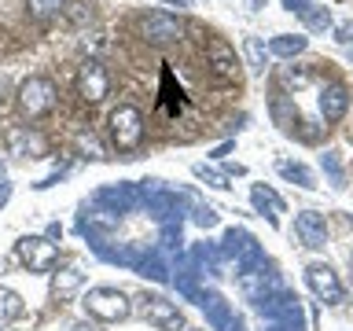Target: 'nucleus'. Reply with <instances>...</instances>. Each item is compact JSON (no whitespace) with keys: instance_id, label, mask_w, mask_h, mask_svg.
I'll return each mask as SVG.
<instances>
[{"instance_id":"nucleus-1","label":"nucleus","mask_w":353,"mask_h":331,"mask_svg":"<svg viewBox=\"0 0 353 331\" xmlns=\"http://www.w3.org/2000/svg\"><path fill=\"white\" fill-rule=\"evenodd\" d=\"M132 309H137V313L148 320V324L162 328V331H184V313H181V305H176L173 298L159 294V291H143V294H137Z\"/></svg>"},{"instance_id":"nucleus-2","label":"nucleus","mask_w":353,"mask_h":331,"mask_svg":"<svg viewBox=\"0 0 353 331\" xmlns=\"http://www.w3.org/2000/svg\"><path fill=\"white\" fill-rule=\"evenodd\" d=\"M85 313L103 320V324H118V320H125L132 313V302L118 291V287H92V291L85 294Z\"/></svg>"},{"instance_id":"nucleus-3","label":"nucleus","mask_w":353,"mask_h":331,"mask_svg":"<svg viewBox=\"0 0 353 331\" xmlns=\"http://www.w3.org/2000/svg\"><path fill=\"white\" fill-rule=\"evenodd\" d=\"M110 140H114L118 151H137L143 140V114L140 107L121 103L110 110Z\"/></svg>"},{"instance_id":"nucleus-4","label":"nucleus","mask_w":353,"mask_h":331,"mask_svg":"<svg viewBox=\"0 0 353 331\" xmlns=\"http://www.w3.org/2000/svg\"><path fill=\"white\" fill-rule=\"evenodd\" d=\"M19 107H22V114H26V118L52 114V107H55V85L48 81V77H41V74L26 77V81L19 85Z\"/></svg>"},{"instance_id":"nucleus-5","label":"nucleus","mask_w":353,"mask_h":331,"mask_svg":"<svg viewBox=\"0 0 353 331\" xmlns=\"http://www.w3.org/2000/svg\"><path fill=\"white\" fill-rule=\"evenodd\" d=\"M15 254L30 272H52L59 265V247L48 236H22L15 243Z\"/></svg>"},{"instance_id":"nucleus-6","label":"nucleus","mask_w":353,"mask_h":331,"mask_svg":"<svg viewBox=\"0 0 353 331\" xmlns=\"http://www.w3.org/2000/svg\"><path fill=\"white\" fill-rule=\"evenodd\" d=\"M140 37L151 48H165V44H176L184 37V22L176 15H170V11H148L140 19Z\"/></svg>"},{"instance_id":"nucleus-7","label":"nucleus","mask_w":353,"mask_h":331,"mask_svg":"<svg viewBox=\"0 0 353 331\" xmlns=\"http://www.w3.org/2000/svg\"><path fill=\"white\" fill-rule=\"evenodd\" d=\"M221 254H225V258H236V269H239V272H247V269H258V265H265L258 239H254L250 232H243V228H228V232H225Z\"/></svg>"},{"instance_id":"nucleus-8","label":"nucleus","mask_w":353,"mask_h":331,"mask_svg":"<svg viewBox=\"0 0 353 331\" xmlns=\"http://www.w3.org/2000/svg\"><path fill=\"white\" fill-rule=\"evenodd\" d=\"M110 92V77L103 70V63L99 59H85L77 66V96L85 99V103H99Z\"/></svg>"},{"instance_id":"nucleus-9","label":"nucleus","mask_w":353,"mask_h":331,"mask_svg":"<svg viewBox=\"0 0 353 331\" xmlns=\"http://www.w3.org/2000/svg\"><path fill=\"white\" fill-rule=\"evenodd\" d=\"M305 283L320 302H342V283H339V272L324 261H313L305 269Z\"/></svg>"},{"instance_id":"nucleus-10","label":"nucleus","mask_w":353,"mask_h":331,"mask_svg":"<svg viewBox=\"0 0 353 331\" xmlns=\"http://www.w3.org/2000/svg\"><path fill=\"white\" fill-rule=\"evenodd\" d=\"M8 151L19 154V159H44V151H48V143L37 129L30 126H11L8 129Z\"/></svg>"},{"instance_id":"nucleus-11","label":"nucleus","mask_w":353,"mask_h":331,"mask_svg":"<svg viewBox=\"0 0 353 331\" xmlns=\"http://www.w3.org/2000/svg\"><path fill=\"white\" fill-rule=\"evenodd\" d=\"M239 287H243V294H247L250 302H261V298H269V291L280 287V276H276L272 269H265V265H258V269L239 272Z\"/></svg>"},{"instance_id":"nucleus-12","label":"nucleus","mask_w":353,"mask_h":331,"mask_svg":"<svg viewBox=\"0 0 353 331\" xmlns=\"http://www.w3.org/2000/svg\"><path fill=\"white\" fill-rule=\"evenodd\" d=\"M294 232H298V239L313 250H320L327 243V221H324V214H316V210H302V214L294 217Z\"/></svg>"},{"instance_id":"nucleus-13","label":"nucleus","mask_w":353,"mask_h":331,"mask_svg":"<svg viewBox=\"0 0 353 331\" xmlns=\"http://www.w3.org/2000/svg\"><path fill=\"white\" fill-rule=\"evenodd\" d=\"M316 107H320V118H324V121H339L342 114H346V107H350L346 85H342V81H327L324 88H320Z\"/></svg>"},{"instance_id":"nucleus-14","label":"nucleus","mask_w":353,"mask_h":331,"mask_svg":"<svg viewBox=\"0 0 353 331\" xmlns=\"http://www.w3.org/2000/svg\"><path fill=\"white\" fill-rule=\"evenodd\" d=\"M206 63H210V70H214L217 77H236L239 74L236 52H232L228 41H221V37H210L206 41Z\"/></svg>"},{"instance_id":"nucleus-15","label":"nucleus","mask_w":353,"mask_h":331,"mask_svg":"<svg viewBox=\"0 0 353 331\" xmlns=\"http://www.w3.org/2000/svg\"><path fill=\"white\" fill-rule=\"evenodd\" d=\"M269 110H272V121H276L280 129H287V132H294V129H298V107H294V99L287 96L283 88H276V92H272Z\"/></svg>"},{"instance_id":"nucleus-16","label":"nucleus","mask_w":353,"mask_h":331,"mask_svg":"<svg viewBox=\"0 0 353 331\" xmlns=\"http://www.w3.org/2000/svg\"><path fill=\"white\" fill-rule=\"evenodd\" d=\"M206 309V320H210V328L214 331H232V324H236V317H232V309L225 298H217V294H203V302H199Z\"/></svg>"},{"instance_id":"nucleus-17","label":"nucleus","mask_w":353,"mask_h":331,"mask_svg":"<svg viewBox=\"0 0 353 331\" xmlns=\"http://www.w3.org/2000/svg\"><path fill=\"white\" fill-rule=\"evenodd\" d=\"M250 203H254V210L269 214V221H280V214H283V199L276 195L269 184H254L250 188Z\"/></svg>"},{"instance_id":"nucleus-18","label":"nucleus","mask_w":353,"mask_h":331,"mask_svg":"<svg viewBox=\"0 0 353 331\" xmlns=\"http://www.w3.org/2000/svg\"><path fill=\"white\" fill-rule=\"evenodd\" d=\"M305 48H309V37H302V33H276L269 41V55H280V59H294Z\"/></svg>"},{"instance_id":"nucleus-19","label":"nucleus","mask_w":353,"mask_h":331,"mask_svg":"<svg viewBox=\"0 0 353 331\" xmlns=\"http://www.w3.org/2000/svg\"><path fill=\"white\" fill-rule=\"evenodd\" d=\"M66 8H70V0H26V15L37 19V22H48L55 15H63Z\"/></svg>"},{"instance_id":"nucleus-20","label":"nucleus","mask_w":353,"mask_h":331,"mask_svg":"<svg viewBox=\"0 0 353 331\" xmlns=\"http://www.w3.org/2000/svg\"><path fill=\"white\" fill-rule=\"evenodd\" d=\"M276 170H280V177H287V181H294V184H302V188H316L313 170H309V166H302V162L280 159V162H276Z\"/></svg>"},{"instance_id":"nucleus-21","label":"nucleus","mask_w":353,"mask_h":331,"mask_svg":"<svg viewBox=\"0 0 353 331\" xmlns=\"http://www.w3.org/2000/svg\"><path fill=\"white\" fill-rule=\"evenodd\" d=\"M85 276L77 272V269H59V272H52V294L55 298H70L77 287H81Z\"/></svg>"},{"instance_id":"nucleus-22","label":"nucleus","mask_w":353,"mask_h":331,"mask_svg":"<svg viewBox=\"0 0 353 331\" xmlns=\"http://www.w3.org/2000/svg\"><path fill=\"white\" fill-rule=\"evenodd\" d=\"M22 309H26V305H22V298L11 291V287H0V328L11 324V320H19Z\"/></svg>"},{"instance_id":"nucleus-23","label":"nucleus","mask_w":353,"mask_h":331,"mask_svg":"<svg viewBox=\"0 0 353 331\" xmlns=\"http://www.w3.org/2000/svg\"><path fill=\"white\" fill-rule=\"evenodd\" d=\"M302 22H305V30H313V33H324V30H331V8L309 4V8L302 11Z\"/></svg>"},{"instance_id":"nucleus-24","label":"nucleus","mask_w":353,"mask_h":331,"mask_svg":"<svg viewBox=\"0 0 353 331\" xmlns=\"http://www.w3.org/2000/svg\"><path fill=\"white\" fill-rule=\"evenodd\" d=\"M243 52H247L250 70H265V59H269V48L261 44V37H247L243 41Z\"/></svg>"},{"instance_id":"nucleus-25","label":"nucleus","mask_w":353,"mask_h":331,"mask_svg":"<svg viewBox=\"0 0 353 331\" xmlns=\"http://www.w3.org/2000/svg\"><path fill=\"white\" fill-rule=\"evenodd\" d=\"M276 81L287 85V88H305L309 85V70H298V66H280V74H276Z\"/></svg>"},{"instance_id":"nucleus-26","label":"nucleus","mask_w":353,"mask_h":331,"mask_svg":"<svg viewBox=\"0 0 353 331\" xmlns=\"http://www.w3.org/2000/svg\"><path fill=\"white\" fill-rule=\"evenodd\" d=\"M195 177H203L206 184H214V188H228V177L225 173H217V170H210L206 162H199L195 166Z\"/></svg>"},{"instance_id":"nucleus-27","label":"nucleus","mask_w":353,"mask_h":331,"mask_svg":"<svg viewBox=\"0 0 353 331\" xmlns=\"http://www.w3.org/2000/svg\"><path fill=\"white\" fill-rule=\"evenodd\" d=\"M77 148H81L88 159H103V148H99V140L92 137V132H81V137H77Z\"/></svg>"},{"instance_id":"nucleus-28","label":"nucleus","mask_w":353,"mask_h":331,"mask_svg":"<svg viewBox=\"0 0 353 331\" xmlns=\"http://www.w3.org/2000/svg\"><path fill=\"white\" fill-rule=\"evenodd\" d=\"M335 41L346 44V48H353V19H346V22H339V26H335Z\"/></svg>"},{"instance_id":"nucleus-29","label":"nucleus","mask_w":353,"mask_h":331,"mask_svg":"<svg viewBox=\"0 0 353 331\" xmlns=\"http://www.w3.org/2000/svg\"><path fill=\"white\" fill-rule=\"evenodd\" d=\"M324 170L331 173V181H335V184H342V166H339V159H335V151L324 154Z\"/></svg>"},{"instance_id":"nucleus-30","label":"nucleus","mask_w":353,"mask_h":331,"mask_svg":"<svg viewBox=\"0 0 353 331\" xmlns=\"http://www.w3.org/2000/svg\"><path fill=\"white\" fill-rule=\"evenodd\" d=\"M195 221H199L203 228H214V225H217V214H214L210 206H199V210H195Z\"/></svg>"},{"instance_id":"nucleus-31","label":"nucleus","mask_w":353,"mask_h":331,"mask_svg":"<svg viewBox=\"0 0 353 331\" xmlns=\"http://www.w3.org/2000/svg\"><path fill=\"white\" fill-rule=\"evenodd\" d=\"M309 4H313V0H283V8H287V11H298V15H302Z\"/></svg>"},{"instance_id":"nucleus-32","label":"nucleus","mask_w":353,"mask_h":331,"mask_svg":"<svg viewBox=\"0 0 353 331\" xmlns=\"http://www.w3.org/2000/svg\"><path fill=\"white\" fill-rule=\"evenodd\" d=\"M8 199H11V184H4V181H0V210L8 206Z\"/></svg>"},{"instance_id":"nucleus-33","label":"nucleus","mask_w":353,"mask_h":331,"mask_svg":"<svg viewBox=\"0 0 353 331\" xmlns=\"http://www.w3.org/2000/svg\"><path fill=\"white\" fill-rule=\"evenodd\" d=\"M162 4H173V8H192V0H162Z\"/></svg>"},{"instance_id":"nucleus-34","label":"nucleus","mask_w":353,"mask_h":331,"mask_svg":"<svg viewBox=\"0 0 353 331\" xmlns=\"http://www.w3.org/2000/svg\"><path fill=\"white\" fill-rule=\"evenodd\" d=\"M70 331H99V328H92V324H74Z\"/></svg>"},{"instance_id":"nucleus-35","label":"nucleus","mask_w":353,"mask_h":331,"mask_svg":"<svg viewBox=\"0 0 353 331\" xmlns=\"http://www.w3.org/2000/svg\"><path fill=\"white\" fill-rule=\"evenodd\" d=\"M265 4V0H250V8H261Z\"/></svg>"},{"instance_id":"nucleus-36","label":"nucleus","mask_w":353,"mask_h":331,"mask_svg":"<svg viewBox=\"0 0 353 331\" xmlns=\"http://www.w3.org/2000/svg\"><path fill=\"white\" fill-rule=\"evenodd\" d=\"M184 331H206V328H184Z\"/></svg>"},{"instance_id":"nucleus-37","label":"nucleus","mask_w":353,"mask_h":331,"mask_svg":"<svg viewBox=\"0 0 353 331\" xmlns=\"http://www.w3.org/2000/svg\"><path fill=\"white\" fill-rule=\"evenodd\" d=\"M0 177H4V162H0Z\"/></svg>"},{"instance_id":"nucleus-38","label":"nucleus","mask_w":353,"mask_h":331,"mask_svg":"<svg viewBox=\"0 0 353 331\" xmlns=\"http://www.w3.org/2000/svg\"><path fill=\"white\" fill-rule=\"evenodd\" d=\"M350 265H353V250H350Z\"/></svg>"}]
</instances>
